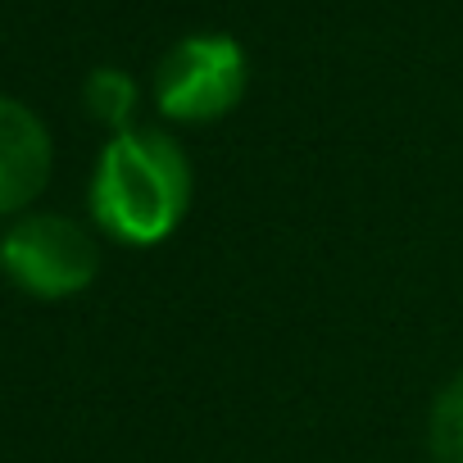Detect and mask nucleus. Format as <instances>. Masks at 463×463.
<instances>
[{"label": "nucleus", "instance_id": "nucleus-6", "mask_svg": "<svg viewBox=\"0 0 463 463\" xmlns=\"http://www.w3.org/2000/svg\"><path fill=\"white\" fill-rule=\"evenodd\" d=\"M427 440H431L436 463H463V373L436 395Z\"/></svg>", "mask_w": 463, "mask_h": 463}, {"label": "nucleus", "instance_id": "nucleus-1", "mask_svg": "<svg viewBox=\"0 0 463 463\" xmlns=\"http://www.w3.org/2000/svg\"><path fill=\"white\" fill-rule=\"evenodd\" d=\"M191 159L155 128L114 132L91 177V213L123 246H155L186 218Z\"/></svg>", "mask_w": 463, "mask_h": 463}, {"label": "nucleus", "instance_id": "nucleus-4", "mask_svg": "<svg viewBox=\"0 0 463 463\" xmlns=\"http://www.w3.org/2000/svg\"><path fill=\"white\" fill-rule=\"evenodd\" d=\"M51 132L14 96H0V213L33 204L51 177Z\"/></svg>", "mask_w": 463, "mask_h": 463}, {"label": "nucleus", "instance_id": "nucleus-2", "mask_svg": "<svg viewBox=\"0 0 463 463\" xmlns=\"http://www.w3.org/2000/svg\"><path fill=\"white\" fill-rule=\"evenodd\" d=\"M250 64L237 37L191 33L164 51L155 69V105L173 123H213L246 96Z\"/></svg>", "mask_w": 463, "mask_h": 463}, {"label": "nucleus", "instance_id": "nucleus-3", "mask_svg": "<svg viewBox=\"0 0 463 463\" xmlns=\"http://www.w3.org/2000/svg\"><path fill=\"white\" fill-rule=\"evenodd\" d=\"M0 269L37 300H64L96 282L100 246L82 222L64 213H28L0 241Z\"/></svg>", "mask_w": 463, "mask_h": 463}, {"label": "nucleus", "instance_id": "nucleus-5", "mask_svg": "<svg viewBox=\"0 0 463 463\" xmlns=\"http://www.w3.org/2000/svg\"><path fill=\"white\" fill-rule=\"evenodd\" d=\"M82 100H87V114L114 132H128L132 128V114H137V82L123 73V69H96L82 87Z\"/></svg>", "mask_w": 463, "mask_h": 463}]
</instances>
